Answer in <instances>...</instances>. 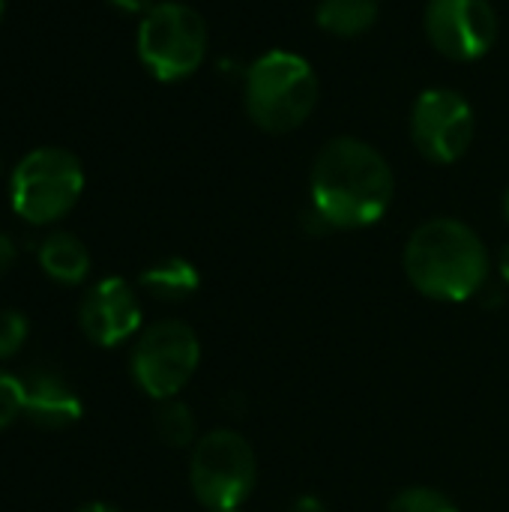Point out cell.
Returning a JSON list of instances; mask_svg holds the SVG:
<instances>
[{
    "mask_svg": "<svg viewBox=\"0 0 509 512\" xmlns=\"http://www.w3.org/2000/svg\"><path fill=\"white\" fill-rule=\"evenodd\" d=\"M390 162L360 138H333L312 165V207L333 228H366L393 201Z\"/></svg>",
    "mask_w": 509,
    "mask_h": 512,
    "instance_id": "6da1fadb",
    "label": "cell"
},
{
    "mask_svg": "<svg viewBox=\"0 0 509 512\" xmlns=\"http://www.w3.org/2000/svg\"><path fill=\"white\" fill-rule=\"evenodd\" d=\"M501 276H504V282L509 285V246L504 249V255H501Z\"/></svg>",
    "mask_w": 509,
    "mask_h": 512,
    "instance_id": "603a6c76",
    "label": "cell"
},
{
    "mask_svg": "<svg viewBox=\"0 0 509 512\" xmlns=\"http://www.w3.org/2000/svg\"><path fill=\"white\" fill-rule=\"evenodd\" d=\"M426 36L450 60H477L498 39V15L489 0H429Z\"/></svg>",
    "mask_w": 509,
    "mask_h": 512,
    "instance_id": "9c48e42d",
    "label": "cell"
},
{
    "mask_svg": "<svg viewBox=\"0 0 509 512\" xmlns=\"http://www.w3.org/2000/svg\"><path fill=\"white\" fill-rule=\"evenodd\" d=\"M21 414V378L0 369V432L15 423Z\"/></svg>",
    "mask_w": 509,
    "mask_h": 512,
    "instance_id": "ac0fdd59",
    "label": "cell"
},
{
    "mask_svg": "<svg viewBox=\"0 0 509 512\" xmlns=\"http://www.w3.org/2000/svg\"><path fill=\"white\" fill-rule=\"evenodd\" d=\"M504 216H507V222H509V189H507V195H504Z\"/></svg>",
    "mask_w": 509,
    "mask_h": 512,
    "instance_id": "cb8c5ba5",
    "label": "cell"
},
{
    "mask_svg": "<svg viewBox=\"0 0 509 512\" xmlns=\"http://www.w3.org/2000/svg\"><path fill=\"white\" fill-rule=\"evenodd\" d=\"M156 435L165 447H189L195 441V417L189 411V405L177 402V399H168L159 405L156 411Z\"/></svg>",
    "mask_w": 509,
    "mask_h": 512,
    "instance_id": "9a60e30c",
    "label": "cell"
},
{
    "mask_svg": "<svg viewBox=\"0 0 509 512\" xmlns=\"http://www.w3.org/2000/svg\"><path fill=\"white\" fill-rule=\"evenodd\" d=\"M78 512H120L117 507H111V504H102V501H96V504H84Z\"/></svg>",
    "mask_w": 509,
    "mask_h": 512,
    "instance_id": "7402d4cb",
    "label": "cell"
},
{
    "mask_svg": "<svg viewBox=\"0 0 509 512\" xmlns=\"http://www.w3.org/2000/svg\"><path fill=\"white\" fill-rule=\"evenodd\" d=\"M411 138L435 165L462 159L474 141V111L468 99L447 87L423 90L411 111Z\"/></svg>",
    "mask_w": 509,
    "mask_h": 512,
    "instance_id": "ba28073f",
    "label": "cell"
},
{
    "mask_svg": "<svg viewBox=\"0 0 509 512\" xmlns=\"http://www.w3.org/2000/svg\"><path fill=\"white\" fill-rule=\"evenodd\" d=\"M78 324L81 333L99 348H114L132 339L141 327V303L132 285L117 276L90 285L78 306Z\"/></svg>",
    "mask_w": 509,
    "mask_h": 512,
    "instance_id": "30bf717a",
    "label": "cell"
},
{
    "mask_svg": "<svg viewBox=\"0 0 509 512\" xmlns=\"http://www.w3.org/2000/svg\"><path fill=\"white\" fill-rule=\"evenodd\" d=\"M198 363L201 342L183 321H156L141 330L129 360L135 384L159 402L174 399L192 381Z\"/></svg>",
    "mask_w": 509,
    "mask_h": 512,
    "instance_id": "52a82bcc",
    "label": "cell"
},
{
    "mask_svg": "<svg viewBox=\"0 0 509 512\" xmlns=\"http://www.w3.org/2000/svg\"><path fill=\"white\" fill-rule=\"evenodd\" d=\"M81 411V399L63 375L51 369H33L21 378V414L33 426L45 432H60L75 426L81 420Z\"/></svg>",
    "mask_w": 509,
    "mask_h": 512,
    "instance_id": "8fae6325",
    "label": "cell"
},
{
    "mask_svg": "<svg viewBox=\"0 0 509 512\" xmlns=\"http://www.w3.org/2000/svg\"><path fill=\"white\" fill-rule=\"evenodd\" d=\"M246 111L264 132L282 135L303 126L318 105V78L306 57L267 51L246 72Z\"/></svg>",
    "mask_w": 509,
    "mask_h": 512,
    "instance_id": "3957f363",
    "label": "cell"
},
{
    "mask_svg": "<svg viewBox=\"0 0 509 512\" xmlns=\"http://www.w3.org/2000/svg\"><path fill=\"white\" fill-rule=\"evenodd\" d=\"M84 168L75 153L63 147L30 150L12 171V210L30 225H51L63 219L81 198Z\"/></svg>",
    "mask_w": 509,
    "mask_h": 512,
    "instance_id": "277c9868",
    "label": "cell"
},
{
    "mask_svg": "<svg viewBox=\"0 0 509 512\" xmlns=\"http://www.w3.org/2000/svg\"><path fill=\"white\" fill-rule=\"evenodd\" d=\"M207 54V24L186 3H156L138 24V57L159 81L189 78Z\"/></svg>",
    "mask_w": 509,
    "mask_h": 512,
    "instance_id": "8992f818",
    "label": "cell"
},
{
    "mask_svg": "<svg viewBox=\"0 0 509 512\" xmlns=\"http://www.w3.org/2000/svg\"><path fill=\"white\" fill-rule=\"evenodd\" d=\"M288 512H330V510H327V504H324L321 498H315V495H303V498H297V501L291 504V510Z\"/></svg>",
    "mask_w": 509,
    "mask_h": 512,
    "instance_id": "ffe728a7",
    "label": "cell"
},
{
    "mask_svg": "<svg viewBox=\"0 0 509 512\" xmlns=\"http://www.w3.org/2000/svg\"><path fill=\"white\" fill-rule=\"evenodd\" d=\"M387 512H459V507L453 504V498H447V495L438 492V489L411 486V489H402V492L390 501Z\"/></svg>",
    "mask_w": 509,
    "mask_h": 512,
    "instance_id": "2e32d148",
    "label": "cell"
},
{
    "mask_svg": "<svg viewBox=\"0 0 509 512\" xmlns=\"http://www.w3.org/2000/svg\"><path fill=\"white\" fill-rule=\"evenodd\" d=\"M315 18L321 30L351 39L378 21V0H321Z\"/></svg>",
    "mask_w": 509,
    "mask_h": 512,
    "instance_id": "5bb4252c",
    "label": "cell"
},
{
    "mask_svg": "<svg viewBox=\"0 0 509 512\" xmlns=\"http://www.w3.org/2000/svg\"><path fill=\"white\" fill-rule=\"evenodd\" d=\"M222 512H243V510H240V507H237V510H222Z\"/></svg>",
    "mask_w": 509,
    "mask_h": 512,
    "instance_id": "484cf974",
    "label": "cell"
},
{
    "mask_svg": "<svg viewBox=\"0 0 509 512\" xmlns=\"http://www.w3.org/2000/svg\"><path fill=\"white\" fill-rule=\"evenodd\" d=\"M3 6H6V0H0V18H3Z\"/></svg>",
    "mask_w": 509,
    "mask_h": 512,
    "instance_id": "d4e9b609",
    "label": "cell"
},
{
    "mask_svg": "<svg viewBox=\"0 0 509 512\" xmlns=\"http://www.w3.org/2000/svg\"><path fill=\"white\" fill-rule=\"evenodd\" d=\"M39 267L60 285H78L90 273V252L75 234L54 231L39 246Z\"/></svg>",
    "mask_w": 509,
    "mask_h": 512,
    "instance_id": "7c38bea8",
    "label": "cell"
},
{
    "mask_svg": "<svg viewBox=\"0 0 509 512\" xmlns=\"http://www.w3.org/2000/svg\"><path fill=\"white\" fill-rule=\"evenodd\" d=\"M108 3H114L123 12H150L156 6L153 0H108Z\"/></svg>",
    "mask_w": 509,
    "mask_h": 512,
    "instance_id": "44dd1931",
    "label": "cell"
},
{
    "mask_svg": "<svg viewBox=\"0 0 509 512\" xmlns=\"http://www.w3.org/2000/svg\"><path fill=\"white\" fill-rule=\"evenodd\" d=\"M198 267L186 258H165L141 273V288L156 300H186L198 291Z\"/></svg>",
    "mask_w": 509,
    "mask_h": 512,
    "instance_id": "4fadbf2b",
    "label": "cell"
},
{
    "mask_svg": "<svg viewBox=\"0 0 509 512\" xmlns=\"http://www.w3.org/2000/svg\"><path fill=\"white\" fill-rule=\"evenodd\" d=\"M258 459L252 444L234 429L207 432L189 459V483L195 498L213 512L237 510L252 495Z\"/></svg>",
    "mask_w": 509,
    "mask_h": 512,
    "instance_id": "5b68a950",
    "label": "cell"
},
{
    "mask_svg": "<svg viewBox=\"0 0 509 512\" xmlns=\"http://www.w3.org/2000/svg\"><path fill=\"white\" fill-rule=\"evenodd\" d=\"M405 273L420 294L462 303L486 288L489 255L471 225L441 216L423 222L411 234L405 246Z\"/></svg>",
    "mask_w": 509,
    "mask_h": 512,
    "instance_id": "7a4b0ae2",
    "label": "cell"
},
{
    "mask_svg": "<svg viewBox=\"0 0 509 512\" xmlns=\"http://www.w3.org/2000/svg\"><path fill=\"white\" fill-rule=\"evenodd\" d=\"M12 264H15V243L6 234H0V276H6Z\"/></svg>",
    "mask_w": 509,
    "mask_h": 512,
    "instance_id": "d6986e66",
    "label": "cell"
},
{
    "mask_svg": "<svg viewBox=\"0 0 509 512\" xmlns=\"http://www.w3.org/2000/svg\"><path fill=\"white\" fill-rule=\"evenodd\" d=\"M27 336H30L27 318L21 312H15V309H3L0 312V363L12 360L24 348Z\"/></svg>",
    "mask_w": 509,
    "mask_h": 512,
    "instance_id": "e0dca14e",
    "label": "cell"
}]
</instances>
